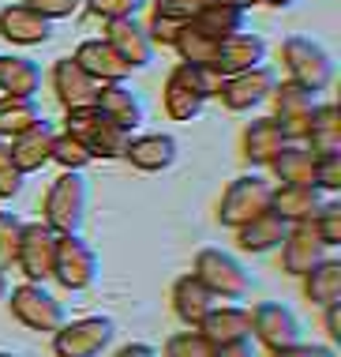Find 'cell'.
<instances>
[{"label": "cell", "mask_w": 341, "mask_h": 357, "mask_svg": "<svg viewBox=\"0 0 341 357\" xmlns=\"http://www.w3.org/2000/svg\"><path fill=\"white\" fill-rule=\"evenodd\" d=\"M218 75H210L207 68H195V64H177L165 79V113L173 121H195L203 113V105L214 94Z\"/></svg>", "instance_id": "1"}, {"label": "cell", "mask_w": 341, "mask_h": 357, "mask_svg": "<svg viewBox=\"0 0 341 357\" xmlns=\"http://www.w3.org/2000/svg\"><path fill=\"white\" fill-rule=\"evenodd\" d=\"M86 196L90 188L83 173L64 169L45 192V226H53L56 234H79L86 218Z\"/></svg>", "instance_id": "2"}, {"label": "cell", "mask_w": 341, "mask_h": 357, "mask_svg": "<svg viewBox=\"0 0 341 357\" xmlns=\"http://www.w3.org/2000/svg\"><path fill=\"white\" fill-rule=\"evenodd\" d=\"M281 64H285L289 79L300 83L311 94H319L330 79H334V56H330L319 42L300 38V34L285 38V45H281Z\"/></svg>", "instance_id": "3"}, {"label": "cell", "mask_w": 341, "mask_h": 357, "mask_svg": "<svg viewBox=\"0 0 341 357\" xmlns=\"http://www.w3.org/2000/svg\"><path fill=\"white\" fill-rule=\"evenodd\" d=\"M270 192H274V185H270L267 177H259V173H244V177H237L225 188L221 207H218V218L225 222V226L240 229L244 222H251L255 215H262V211H270Z\"/></svg>", "instance_id": "4"}, {"label": "cell", "mask_w": 341, "mask_h": 357, "mask_svg": "<svg viewBox=\"0 0 341 357\" xmlns=\"http://www.w3.org/2000/svg\"><path fill=\"white\" fill-rule=\"evenodd\" d=\"M278 72L270 68V64H259V68H248L240 75H225L218 86H214V94L221 98V105L232 113H244V109H255L259 102H267L270 94H274L278 86Z\"/></svg>", "instance_id": "5"}, {"label": "cell", "mask_w": 341, "mask_h": 357, "mask_svg": "<svg viewBox=\"0 0 341 357\" xmlns=\"http://www.w3.org/2000/svg\"><path fill=\"white\" fill-rule=\"evenodd\" d=\"M195 278L210 289L214 297H244L251 289L248 271L240 267V259H232L221 248H203L195 259Z\"/></svg>", "instance_id": "6"}, {"label": "cell", "mask_w": 341, "mask_h": 357, "mask_svg": "<svg viewBox=\"0 0 341 357\" xmlns=\"http://www.w3.org/2000/svg\"><path fill=\"white\" fill-rule=\"evenodd\" d=\"M267 64V38L251 34V31H237L229 38H218L214 45V61H210V75L225 79V75H240L248 68Z\"/></svg>", "instance_id": "7"}, {"label": "cell", "mask_w": 341, "mask_h": 357, "mask_svg": "<svg viewBox=\"0 0 341 357\" xmlns=\"http://www.w3.org/2000/svg\"><path fill=\"white\" fill-rule=\"evenodd\" d=\"M270 102H274V121H278L285 143H300V139H304V132H308V117H311V109L319 105V98L311 91H304L300 83L285 79V83L274 86Z\"/></svg>", "instance_id": "8"}, {"label": "cell", "mask_w": 341, "mask_h": 357, "mask_svg": "<svg viewBox=\"0 0 341 357\" xmlns=\"http://www.w3.org/2000/svg\"><path fill=\"white\" fill-rule=\"evenodd\" d=\"M56 241H61V234H56L53 226H45V222H31V226H23L15 267H19L26 278H31V282H42V278L53 275Z\"/></svg>", "instance_id": "9"}, {"label": "cell", "mask_w": 341, "mask_h": 357, "mask_svg": "<svg viewBox=\"0 0 341 357\" xmlns=\"http://www.w3.org/2000/svg\"><path fill=\"white\" fill-rule=\"evenodd\" d=\"M53 275L61 278V286L68 289H86L97 278V256L79 234H61L56 241V259H53Z\"/></svg>", "instance_id": "10"}, {"label": "cell", "mask_w": 341, "mask_h": 357, "mask_svg": "<svg viewBox=\"0 0 341 357\" xmlns=\"http://www.w3.org/2000/svg\"><path fill=\"white\" fill-rule=\"evenodd\" d=\"M113 335H116L113 320H105V316H86V320H75V324H68L56 331L53 350L61 357H97L113 342Z\"/></svg>", "instance_id": "11"}, {"label": "cell", "mask_w": 341, "mask_h": 357, "mask_svg": "<svg viewBox=\"0 0 341 357\" xmlns=\"http://www.w3.org/2000/svg\"><path fill=\"white\" fill-rule=\"evenodd\" d=\"M105 42L116 50L124 64L135 72V68H150L154 61V42L146 34V23H139L135 15H124V19H105Z\"/></svg>", "instance_id": "12"}, {"label": "cell", "mask_w": 341, "mask_h": 357, "mask_svg": "<svg viewBox=\"0 0 341 357\" xmlns=\"http://www.w3.org/2000/svg\"><path fill=\"white\" fill-rule=\"evenodd\" d=\"M12 312L23 320L31 331H61L64 327V308L49 289L38 282H26L12 294Z\"/></svg>", "instance_id": "13"}, {"label": "cell", "mask_w": 341, "mask_h": 357, "mask_svg": "<svg viewBox=\"0 0 341 357\" xmlns=\"http://www.w3.org/2000/svg\"><path fill=\"white\" fill-rule=\"evenodd\" d=\"M72 61L79 64L97 86L102 83H124L132 75V68L116 56V50L105 42V38H86V42H79V50H75Z\"/></svg>", "instance_id": "14"}, {"label": "cell", "mask_w": 341, "mask_h": 357, "mask_svg": "<svg viewBox=\"0 0 341 357\" xmlns=\"http://www.w3.org/2000/svg\"><path fill=\"white\" fill-rule=\"evenodd\" d=\"M0 38L12 45H45L53 38V19L38 15L26 4H8L0 8Z\"/></svg>", "instance_id": "15"}, {"label": "cell", "mask_w": 341, "mask_h": 357, "mask_svg": "<svg viewBox=\"0 0 341 357\" xmlns=\"http://www.w3.org/2000/svg\"><path fill=\"white\" fill-rule=\"evenodd\" d=\"M94 109L102 113L105 121L120 124V128H128V132H135L143 124V117H146L143 98L132 91L128 83H102L97 86V98H94Z\"/></svg>", "instance_id": "16"}, {"label": "cell", "mask_w": 341, "mask_h": 357, "mask_svg": "<svg viewBox=\"0 0 341 357\" xmlns=\"http://www.w3.org/2000/svg\"><path fill=\"white\" fill-rule=\"evenodd\" d=\"M177 154H180V143L169 132H143V136H132L124 158L143 173H161L177 162Z\"/></svg>", "instance_id": "17"}, {"label": "cell", "mask_w": 341, "mask_h": 357, "mask_svg": "<svg viewBox=\"0 0 341 357\" xmlns=\"http://www.w3.org/2000/svg\"><path fill=\"white\" fill-rule=\"evenodd\" d=\"M251 331H255L270 350H285V346L300 342V320L285 305H259L255 312H251Z\"/></svg>", "instance_id": "18"}, {"label": "cell", "mask_w": 341, "mask_h": 357, "mask_svg": "<svg viewBox=\"0 0 341 357\" xmlns=\"http://www.w3.org/2000/svg\"><path fill=\"white\" fill-rule=\"evenodd\" d=\"M281 256H285V271L308 275L315 264L326 259V245L319 241L311 222H296V226L285 234V241H281Z\"/></svg>", "instance_id": "19"}, {"label": "cell", "mask_w": 341, "mask_h": 357, "mask_svg": "<svg viewBox=\"0 0 341 357\" xmlns=\"http://www.w3.org/2000/svg\"><path fill=\"white\" fill-rule=\"evenodd\" d=\"M53 139H56V128L45 117L38 121V124H31L26 132H19L15 139H8L15 166L23 169V173H38L49 158H53Z\"/></svg>", "instance_id": "20"}, {"label": "cell", "mask_w": 341, "mask_h": 357, "mask_svg": "<svg viewBox=\"0 0 341 357\" xmlns=\"http://www.w3.org/2000/svg\"><path fill=\"white\" fill-rule=\"evenodd\" d=\"M53 91H56V98H61L64 109L94 105V98H97V83L72 61V56H61V61L53 64Z\"/></svg>", "instance_id": "21"}, {"label": "cell", "mask_w": 341, "mask_h": 357, "mask_svg": "<svg viewBox=\"0 0 341 357\" xmlns=\"http://www.w3.org/2000/svg\"><path fill=\"white\" fill-rule=\"evenodd\" d=\"M199 331L210 339V346H229V342H248L251 335V312L240 305H221L210 308L207 320L199 324Z\"/></svg>", "instance_id": "22"}, {"label": "cell", "mask_w": 341, "mask_h": 357, "mask_svg": "<svg viewBox=\"0 0 341 357\" xmlns=\"http://www.w3.org/2000/svg\"><path fill=\"white\" fill-rule=\"evenodd\" d=\"M323 204L326 199L315 185H281V188L270 192V211L281 215L285 222H292V226H296V222H311Z\"/></svg>", "instance_id": "23"}, {"label": "cell", "mask_w": 341, "mask_h": 357, "mask_svg": "<svg viewBox=\"0 0 341 357\" xmlns=\"http://www.w3.org/2000/svg\"><path fill=\"white\" fill-rule=\"evenodd\" d=\"M304 147L315 154H341V109L334 102L315 105L308 117V132H304Z\"/></svg>", "instance_id": "24"}, {"label": "cell", "mask_w": 341, "mask_h": 357, "mask_svg": "<svg viewBox=\"0 0 341 357\" xmlns=\"http://www.w3.org/2000/svg\"><path fill=\"white\" fill-rule=\"evenodd\" d=\"M285 234H289V222L274 215V211H262V215H255L237 229V241L244 252H270V248H278L285 241Z\"/></svg>", "instance_id": "25"}, {"label": "cell", "mask_w": 341, "mask_h": 357, "mask_svg": "<svg viewBox=\"0 0 341 357\" xmlns=\"http://www.w3.org/2000/svg\"><path fill=\"white\" fill-rule=\"evenodd\" d=\"M0 91L12 94V98H34L42 91V68L31 56L4 53L0 56Z\"/></svg>", "instance_id": "26"}, {"label": "cell", "mask_w": 341, "mask_h": 357, "mask_svg": "<svg viewBox=\"0 0 341 357\" xmlns=\"http://www.w3.org/2000/svg\"><path fill=\"white\" fill-rule=\"evenodd\" d=\"M281 147H285V136H281V128H278L274 117L248 121V128H244V158H248V162H255V166H270Z\"/></svg>", "instance_id": "27"}, {"label": "cell", "mask_w": 341, "mask_h": 357, "mask_svg": "<svg viewBox=\"0 0 341 357\" xmlns=\"http://www.w3.org/2000/svg\"><path fill=\"white\" fill-rule=\"evenodd\" d=\"M173 308H177V316L188 327H199L207 320V312L214 308V294L195 275H184L180 282L173 286Z\"/></svg>", "instance_id": "28"}, {"label": "cell", "mask_w": 341, "mask_h": 357, "mask_svg": "<svg viewBox=\"0 0 341 357\" xmlns=\"http://www.w3.org/2000/svg\"><path fill=\"white\" fill-rule=\"evenodd\" d=\"M274 177L281 185H311V173H315V154H311L304 143H285L274 162H270Z\"/></svg>", "instance_id": "29"}, {"label": "cell", "mask_w": 341, "mask_h": 357, "mask_svg": "<svg viewBox=\"0 0 341 357\" xmlns=\"http://www.w3.org/2000/svg\"><path fill=\"white\" fill-rule=\"evenodd\" d=\"M191 26L199 34H207V38L218 42V38H229V34L244 31V12L232 8V4H225V0H210V4L191 19Z\"/></svg>", "instance_id": "30"}, {"label": "cell", "mask_w": 341, "mask_h": 357, "mask_svg": "<svg viewBox=\"0 0 341 357\" xmlns=\"http://www.w3.org/2000/svg\"><path fill=\"white\" fill-rule=\"evenodd\" d=\"M304 289H308V297L315 305H338V297H341V264L338 259H323V264H315L311 271L304 275Z\"/></svg>", "instance_id": "31"}, {"label": "cell", "mask_w": 341, "mask_h": 357, "mask_svg": "<svg viewBox=\"0 0 341 357\" xmlns=\"http://www.w3.org/2000/svg\"><path fill=\"white\" fill-rule=\"evenodd\" d=\"M38 121H42V109L34 98H12V94L0 98V139H15Z\"/></svg>", "instance_id": "32"}, {"label": "cell", "mask_w": 341, "mask_h": 357, "mask_svg": "<svg viewBox=\"0 0 341 357\" xmlns=\"http://www.w3.org/2000/svg\"><path fill=\"white\" fill-rule=\"evenodd\" d=\"M128 143H132V132H128V128H120V124H113V121L102 117V121L94 124V132H90V139H86V147H90L94 158L113 162V158H124Z\"/></svg>", "instance_id": "33"}, {"label": "cell", "mask_w": 341, "mask_h": 357, "mask_svg": "<svg viewBox=\"0 0 341 357\" xmlns=\"http://www.w3.org/2000/svg\"><path fill=\"white\" fill-rule=\"evenodd\" d=\"M214 38L207 34H199L191 23H184L180 26V34H177V42H173V50H177L180 56V64H195V68H207L210 72V61H214Z\"/></svg>", "instance_id": "34"}, {"label": "cell", "mask_w": 341, "mask_h": 357, "mask_svg": "<svg viewBox=\"0 0 341 357\" xmlns=\"http://www.w3.org/2000/svg\"><path fill=\"white\" fill-rule=\"evenodd\" d=\"M49 162H56L61 169L83 173V169L94 162V154H90V147H86L83 139L68 136V132H56V139H53V158H49Z\"/></svg>", "instance_id": "35"}, {"label": "cell", "mask_w": 341, "mask_h": 357, "mask_svg": "<svg viewBox=\"0 0 341 357\" xmlns=\"http://www.w3.org/2000/svg\"><path fill=\"white\" fill-rule=\"evenodd\" d=\"M19 237H23V222L12 211H0V271H12L19 256Z\"/></svg>", "instance_id": "36"}, {"label": "cell", "mask_w": 341, "mask_h": 357, "mask_svg": "<svg viewBox=\"0 0 341 357\" xmlns=\"http://www.w3.org/2000/svg\"><path fill=\"white\" fill-rule=\"evenodd\" d=\"M210 354H214V346H210V339L199 331V327L173 335L169 346H165V357H210Z\"/></svg>", "instance_id": "37"}, {"label": "cell", "mask_w": 341, "mask_h": 357, "mask_svg": "<svg viewBox=\"0 0 341 357\" xmlns=\"http://www.w3.org/2000/svg\"><path fill=\"white\" fill-rule=\"evenodd\" d=\"M23 181H26V173L15 166V158H12V147H8V139H0V199H12L23 192Z\"/></svg>", "instance_id": "38"}, {"label": "cell", "mask_w": 341, "mask_h": 357, "mask_svg": "<svg viewBox=\"0 0 341 357\" xmlns=\"http://www.w3.org/2000/svg\"><path fill=\"white\" fill-rule=\"evenodd\" d=\"M207 4H210V0H154V15L184 26V23H191V19L199 15Z\"/></svg>", "instance_id": "39"}, {"label": "cell", "mask_w": 341, "mask_h": 357, "mask_svg": "<svg viewBox=\"0 0 341 357\" xmlns=\"http://www.w3.org/2000/svg\"><path fill=\"white\" fill-rule=\"evenodd\" d=\"M311 226H315V234L326 248L341 245V204H323L315 211V218H311Z\"/></svg>", "instance_id": "40"}, {"label": "cell", "mask_w": 341, "mask_h": 357, "mask_svg": "<svg viewBox=\"0 0 341 357\" xmlns=\"http://www.w3.org/2000/svg\"><path fill=\"white\" fill-rule=\"evenodd\" d=\"M311 185H315L319 192H338L341 188V154H319L315 173H311Z\"/></svg>", "instance_id": "41"}, {"label": "cell", "mask_w": 341, "mask_h": 357, "mask_svg": "<svg viewBox=\"0 0 341 357\" xmlns=\"http://www.w3.org/2000/svg\"><path fill=\"white\" fill-rule=\"evenodd\" d=\"M102 121V113L94 109V105H79V109H64V132L68 136H75V139H90V132H94V124Z\"/></svg>", "instance_id": "42"}, {"label": "cell", "mask_w": 341, "mask_h": 357, "mask_svg": "<svg viewBox=\"0 0 341 357\" xmlns=\"http://www.w3.org/2000/svg\"><path fill=\"white\" fill-rule=\"evenodd\" d=\"M97 19H124V15H139V8L146 0H83Z\"/></svg>", "instance_id": "43"}, {"label": "cell", "mask_w": 341, "mask_h": 357, "mask_svg": "<svg viewBox=\"0 0 341 357\" xmlns=\"http://www.w3.org/2000/svg\"><path fill=\"white\" fill-rule=\"evenodd\" d=\"M19 4L34 8V12L45 15V19H68L83 8V0H19Z\"/></svg>", "instance_id": "44"}, {"label": "cell", "mask_w": 341, "mask_h": 357, "mask_svg": "<svg viewBox=\"0 0 341 357\" xmlns=\"http://www.w3.org/2000/svg\"><path fill=\"white\" fill-rule=\"evenodd\" d=\"M146 34H150L154 45H173V42H177V34H180V23H169V19L150 15V23H146Z\"/></svg>", "instance_id": "45"}, {"label": "cell", "mask_w": 341, "mask_h": 357, "mask_svg": "<svg viewBox=\"0 0 341 357\" xmlns=\"http://www.w3.org/2000/svg\"><path fill=\"white\" fill-rule=\"evenodd\" d=\"M274 357H338L330 346H304V342H292L285 350H274Z\"/></svg>", "instance_id": "46"}, {"label": "cell", "mask_w": 341, "mask_h": 357, "mask_svg": "<svg viewBox=\"0 0 341 357\" xmlns=\"http://www.w3.org/2000/svg\"><path fill=\"white\" fill-rule=\"evenodd\" d=\"M210 357H255L248 342H229V346H214Z\"/></svg>", "instance_id": "47"}, {"label": "cell", "mask_w": 341, "mask_h": 357, "mask_svg": "<svg viewBox=\"0 0 341 357\" xmlns=\"http://www.w3.org/2000/svg\"><path fill=\"white\" fill-rule=\"evenodd\" d=\"M326 327H330V339H341V316H338V305H326Z\"/></svg>", "instance_id": "48"}, {"label": "cell", "mask_w": 341, "mask_h": 357, "mask_svg": "<svg viewBox=\"0 0 341 357\" xmlns=\"http://www.w3.org/2000/svg\"><path fill=\"white\" fill-rule=\"evenodd\" d=\"M116 357H161V354H154L150 346H128V350H120Z\"/></svg>", "instance_id": "49"}, {"label": "cell", "mask_w": 341, "mask_h": 357, "mask_svg": "<svg viewBox=\"0 0 341 357\" xmlns=\"http://www.w3.org/2000/svg\"><path fill=\"white\" fill-rule=\"evenodd\" d=\"M225 4H232V8H240V12H248V8H255V4H262V0H225Z\"/></svg>", "instance_id": "50"}, {"label": "cell", "mask_w": 341, "mask_h": 357, "mask_svg": "<svg viewBox=\"0 0 341 357\" xmlns=\"http://www.w3.org/2000/svg\"><path fill=\"white\" fill-rule=\"evenodd\" d=\"M262 4H270V8H292L296 0H262Z\"/></svg>", "instance_id": "51"}, {"label": "cell", "mask_w": 341, "mask_h": 357, "mask_svg": "<svg viewBox=\"0 0 341 357\" xmlns=\"http://www.w3.org/2000/svg\"><path fill=\"white\" fill-rule=\"evenodd\" d=\"M8 294V278H4V271H0V297Z\"/></svg>", "instance_id": "52"}, {"label": "cell", "mask_w": 341, "mask_h": 357, "mask_svg": "<svg viewBox=\"0 0 341 357\" xmlns=\"http://www.w3.org/2000/svg\"><path fill=\"white\" fill-rule=\"evenodd\" d=\"M0 357H15V354H0Z\"/></svg>", "instance_id": "53"}]
</instances>
